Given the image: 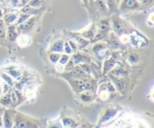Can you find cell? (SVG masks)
Wrapping results in <instances>:
<instances>
[{
  "label": "cell",
  "mask_w": 154,
  "mask_h": 128,
  "mask_svg": "<svg viewBox=\"0 0 154 128\" xmlns=\"http://www.w3.org/2000/svg\"><path fill=\"white\" fill-rule=\"evenodd\" d=\"M68 60H69V57H68L67 55H63L61 57V58H60V63L61 64H65V63H66Z\"/></svg>",
  "instance_id": "9"
},
{
  "label": "cell",
  "mask_w": 154,
  "mask_h": 128,
  "mask_svg": "<svg viewBox=\"0 0 154 128\" xmlns=\"http://www.w3.org/2000/svg\"><path fill=\"white\" fill-rule=\"evenodd\" d=\"M3 27H4V22H3V20H0V29L3 28Z\"/></svg>",
  "instance_id": "16"
},
{
  "label": "cell",
  "mask_w": 154,
  "mask_h": 128,
  "mask_svg": "<svg viewBox=\"0 0 154 128\" xmlns=\"http://www.w3.org/2000/svg\"><path fill=\"white\" fill-rule=\"evenodd\" d=\"M29 17V15L27 14H22L21 15L19 21H18V23H21V22H23L24 20H26L27 19V18Z\"/></svg>",
  "instance_id": "11"
},
{
  "label": "cell",
  "mask_w": 154,
  "mask_h": 128,
  "mask_svg": "<svg viewBox=\"0 0 154 128\" xmlns=\"http://www.w3.org/2000/svg\"><path fill=\"white\" fill-rule=\"evenodd\" d=\"M65 51H66V53H69V54L72 52V49H71L70 48V45H69L67 42H66V45H65Z\"/></svg>",
  "instance_id": "12"
},
{
  "label": "cell",
  "mask_w": 154,
  "mask_h": 128,
  "mask_svg": "<svg viewBox=\"0 0 154 128\" xmlns=\"http://www.w3.org/2000/svg\"><path fill=\"white\" fill-rule=\"evenodd\" d=\"M115 114H116L115 110H114V109L108 110V111L106 112V114H105V117L103 118V121H105V120H108V119H109L110 117H111L112 116H114Z\"/></svg>",
  "instance_id": "5"
},
{
  "label": "cell",
  "mask_w": 154,
  "mask_h": 128,
  "mask_svg": "<svg viewBox=\"0 0 154 128\" xmlns=\"http://www.w3.org/2000/svg\"><path fill=\"white\" fill-rule=\"evenodd\" d=\"M63 124L66 126V127H70L73 125V120H71L70 118H66L63 120Z\"/></svg>",
  "instance_id": "6"
},
{
  "label": "cell",
  "mask_w": 154,
  "mask_h": 128,
  "mask_svg": "<svg viewBox=\"0 0 154 128\" xmlns=\"http://www.w3.org/2000/svg\"><path fill=\"white\" fill-rule=\"evenodd\" d=\"M127 4L129 6H132L135 4V2L134 1H129L127 2Z\"/></svg>",
  "instance_id": "15"
},
{
  "label": "cell",
  "mask_w": 154,
  "mask_h": 128,
  "mask_svg": "<svg viewBox=\"0 0 154 128\" xmlns=\"http://www.w3.org/2000/svg\"><path fill=\"white\" fill-rule=\"evenodd\" d=\"M2 77H3V78H4V79L5 80V81H7L8 83L9 84H11V85H12V84H13V82H12V80L11 79L10 77L8 76V75H5V74H3Z\"/></svg>",
  "instance_id": "10"
},
{
  "label": "cell",
  "mask_w": 154,
  "mask_h": 128,
  "mask_svg": "<svg viewBox=\"0 0 154 128\" xmlns=\"http://www.w3.org/2000/svg\"><path fill=\"white\" fill-rule=\"evenodd\" d=\"M1 16H2V11H0V17H1Z\"/></svg>",
  "instance_id": "19"
},
{
  "label": "cell",
  "mask_w": 154,
  "mask_h": 128,
  "mask_svg": "<svg viewBox=\"0 0 154 128\" xmlns=\"http://www.w3.org/2000/svg\"><path fill=\"white\" fill-rule=\"evenodd\" d=\"M5 36V30H4V29L3 28H2V29H0V36H1V37H3V36Z\"/></svg>",
  "instance_id": "14"
},
{
  "label": "cell",
  "mask_w": 154,
  "mask_h": 128,
  "mask_svg": "<svg viewBox=\"0 0 154 128\" xmlns=\"http://www.w3.org/2000/svg\"><path fill=\"white\" fill-rule=\"evenodd\" d=\"M49 128H61V126H60V125H59V126H57V125H54V126H50Z\"/></svg>",
  "instance_id": "18"
},
{
  "label": "cell",
  "mask_w": 154,
  "mask_h": 128,
  "mask_svg": "<svg viewBox=\"0 0 154 128\" xmlns=\"http://www.w3.org/2000/svg\"><path fill=\"white\" fill-rule=\"evenodd\" d=\"M3 126V121H2V118L1 117H0V128L2 127Z\"/></svg>",
  "instance_id": "17"
},
{
  "label": "cell",
  "mask_w": 154,
  "mask_h": 128,
  "mask_svg": "<svg viewBox=\"0 0 154 128\" xmlns=\"http://www.w3.org/2000/svg\"><path fill=\"white\" fill-rule=\"evenodd\" d=\"M15 127L16 128H37V126L30 122L29 120H27L23 117H18L16 119V123H15Z\"/></svg>",
  "instance_id": "1"
},
{
  "label": "cell",
  "mask_w": 154,
  "mask_h": 128,
  "mask_svg": "<svg viewBox=\"0 0 154 128\" xmlns=\"http://www.w3.org/2000/svg\"><path fill=\"white\" fill-rule=\"evenodd\" d=\"M8 37L11 40H14L17 37L16 30H15V27L14 26L8 29Z\"/></svg>",
  "instance_id": "3"
},
{
  "label": "cell",
  "mask_w": 154,
  "mask_h": 128,
  "mask_svg": "<svg viewBox=\"0 0 154 128\" xmlns=\"http://www.w3.org/2000/svg\"><path fill=\"white\" fill-rule=\"evenodd\" d=\"M51 51H63V42H58L57 43H55L53 46V48H51Z\"/></svg>",
  "instance_id": "4"
},
{
  "label": "cell",
  "mask_w": 154,
  "mask_h": 128,
  "mask_svg": "<svg viewBox=\"0 0 154 128\" xmlns=\"http://www.w3.org/2000/svg\"><path fill=\"white\" fill-rule=\"evenodd\" d=\"M16 18V16L14 14H9L8 16L5 17V20L8 23H11L12 21L14 20V19Z\"/></svg>",
  "instance_id": "8"
},
{
  "label": "cell",
  "mask_w": 154,
  "mask_h": 128,
  "mask_svg": "<svg viewBox=\"0 0 154 128\" xmlns=\"http://www.w3.org/2000/svg\"><path fill=\"white\" fill-rule=\"evenodd\" d=\"M99 28H100L102 30H105L107 29V25L106 24L102 23V24H101L100 27H99Z\"/></svg>",
  "instance_id": "13"
},
{
  "label": "cell",
  "mask_w": 154,
  "mask_h": 128,
  "mask_svg": "<svg viewBox=\"0 0 154 128\" xmlns=\"http://www.w3.org/2000/svg\"><path fill=\"white\" fill-rule=\"evenodd\" d=\"M13 124V120L11 117L8 112H6L4 115V125L5 128H11Z\"/></svg>",
  "instance_id": "2"
},
{
  "label": "cell",
  "mask_w": 154,
  "mask_h": 128,
  "mask_svg": "<svg viewBox=\"0 0 154 128\" xmlns=\"http://www.w3.org/2000/svg\"><path fill=\"white\" fill-rule=\"evenodd\" d=\"M66 128H70V127H66Z\"/></svg>",
  "instance_id": "20"
},
{
  "label": "cell",
  "mask_w": 154,
  "mask_h": 128,
  "mask_svg": "<svg viewBox=\"0 0 154 128\" xmlns=\"http://www.w3.org/2000/svg\"><path fill=\"white\" fill-rule=\"evenodd\" d=\"M59 58H60V55L57 54H52L50 55V59L53 63H56L59 60Z\"/></svg>",
  "instance_id": "7"
}]
</instances>
